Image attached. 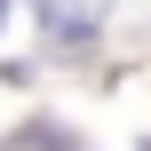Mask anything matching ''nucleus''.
I'll return each mask as SVG.
<instances>
[{
	"mask_svg": "<svg viewBox=\"0 0 151 151\" xmlns=\"http://www.w3.org/2000/svg\"><path fill=\"white\" fill-rule=\"evenodd\" d=\"M40 8V24L56 32V40H88V32H104V16H111V0H32Z\"/></svg>",
	"mask_w": 151,
	"mask_h": 151,
	"instance_id": "nucleus-1",
	"label": "nucleus"
},
{
	"mask_svg": "<svg viewBox=\"0 0 151 151\" xmlns=\"http://www.w3.org/2000/svg\"><path fill=\"white\" fill-rule=\"evenodd\" d=\"M0 16H8V0H0Z\"/></svg>",
	"mask_w": 151,
	"mask_h": 151,
	"instance_id": "nucleus-2",
	"label": "nucleus"
}]
</instances>
